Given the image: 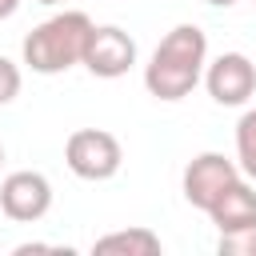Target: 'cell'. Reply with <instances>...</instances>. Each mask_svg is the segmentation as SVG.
Here are the masks:
<instances>
[{"label": "cell", "mask_w": 256, "mask_h": 256, "mask_svg": "<svg viewBox=\"0 0 256 256\" xmlns=\"http://www.w3.org/2000/svg\"><path fill=\"white\" fill-rule=\"evenodd\" d=\"M208 68V36L196 24H176L144 64V88L156 100H184Z\"/></svg>", "instance_id": "6da1fadb"}, {"label": "cell", "mask_w": 256, "mask_h": 256, "mask_svg": "<svg viewBox=\"0 0 256 256\" xmlns=\"http://www.w3.org/2000/svg\"><path fill=\"white\" fill-rule=\"evenodd\" d=\"M92 20L84 12H56L48 16L44 24H36L24 44H20V56L32 72L40 76H56V72H68L72 64H84V48L92 40Z\"/></svg>", "instance_id": "7a4b0ae2"}, {"label": "cell", "mask_w": 256, "mask_h": 256, "mask_svg": "<svg viewBox=\"0 0 256 256\" xmlns=\"http://www.w3.org/2000/svg\"><path fill=\"white\" fill-rule=\"evenodd\" d=\"M64 164L80 180H112L124 164V148L104 128H76L64 144Z\"/></svg>", "instance_id": "3957f363"}, {"label": "cell", "mask_w": 256, "mask_h": 256, "mask_svg": "<svg viewBox=\"0 0 256 256\" xmlns=\"http://www.w3.org/2000/svg\"><path fill=\"white\" fill-rule=\"evenodd\" d=\"M48 208H52V184H48L44 172L24 168V172H8L0 180V212L8 220L36 224V220L48 216Z\"/></svg>", "instance_id": "277c9868"}, {"label": "cell", "mask_w": 256, "mask_h": 256, "mask_svg": "<svg viewBox=\"0 0 256 256\" xmlns=\"http://www.w3.org/2000/svg\"><path fill=\"white\" fill-rule=\"evenodd\" d=\"M232 180H240V164L236 160H228L224 152H200L184 168V200L192 208L208 212Z\"/></svg>", "instance_id": "5b68a950"}, {"label": "cell", "mask_w": 256, "mask_h": 256, "mask_svg": "<svg viewBox=\"0 0 256 256\" xmlns=\"http://www.w3.org/2000/svg\"><path fill=\"white\" fill-rule=\"evenodd\" d=\"M204 88L216 104L224 108H240L252 100L256 92V64L244 52H224L204 68Z\"/></svg>", "instance_id": "8992f818"}, {"label": "cell", "mask_w": 256, "mask_h": 256, "mask_svg": "<svg viewBox=\"0 0 256 256\" xmlns=\"http://www.w3.org/2000/svg\"><path fill=\"white\" fill-rule=\"evenodd\" d=\"M132 64H136V40H132L124 28H116V24L92 28V40H88V48H84V68H88L92 76L116 80V76H124Z\"/></svg>", "instance_id": "52a82bcc"}, {"label": "cell", "mask_w": 256, "mask_h": 256, "mask_svg": "<svg viewBox=\"0 0 256 256\" xmlns=\"http://www.w3.org/2000/svg\"><path fill=\"white\" fill-rule=\"evenodd\" d=\"M208 216H212L216 232H232V228L256 224V188H252V180H244V176L232 180L220 192V200L208 208Z\"/></svg>", "instance_id": "ba28073f"}, {"label": "cell", "mask_w": 256, "mask_h": 256, "mask_svg": "<svg viewBox=\"0 0 256 256\" xmlns=\"http://www.w3.org/2000/svg\"><path fill=\"white\" fill-rule=\"evenodd\" d=\"M92 252H116V256H160L164 244L152 228H120L92 244Z\"/></svg>", "instance_id": "9c48e42d"}, {"label": "cell", "mask_w": 256, "mask_h": 256, "mask_svg": "<svg viewBox=\"0 0 256 256\" xmlns=\"http://www.w3.org/2000/svg\"><path fill=\"white\" fill-rule=\"evenodd\" d=\"M236 164L256 184V108H248L236 124Z\"/></svg>", "instance_id": "30bf717a"}, {"label": "cell", "mask_w": 256, "mask_h": 256, "mask_svg": "<svg viewBox=\"0 0 256 256\" xmlns=\"http://www.w3.org/2000/svg\"><path fill=\"white\" fill-rule=\"evenodd\" d=\"M216 248H220V256H256V224L220 232V244Z\"/></svg>", "instance_id": "8fae6325"}, {"label": "cell", "mask_w": 256, "mask_h": 256, "mask_svg": "<svg viewBox=\"0 0 256 256\" xmlns=\"http://www.w3.org/2000/svg\"><path fill=\"white\" fill-rule=\"evenodd\" d=\"M20 84H24L20 68H16L8 56H0V108H4V104H12V100L20 96Z\"/></svg>", "instance_id": "7c38bea8"}, {"label": "cell", "mask_w": 256, "mask_h": 256, "mask_svg": "<svg viewBox=\"0 0 256 256\" xmlns=\"http://www.w3.org/2000/svg\"><path fill=\"white\" fill-rule=\"evenodd\" d=\"M16 8H20V0H0V20L16 16Z\"/></svg>", "instance_id": "4fadbf2b"}, {"label": "cell", "mask_w": 256, "mask_h": 256, "mask_svg": "<svg viewBox=\"0 0 256 256\" xmlns=\"http://www.w3.org/2000/svg\"><path fill=\"white\" fill-rule=\"evenodd\" d=\"M204 4H212V8H232L236 0H204Z\"/></svg>", "instance_id": "5bb4252c"}, {"label": "cell", "mask_w": 256, "mask_h": 256, "mask_svg": "<svg viewBox=\"0 0 256 256\" xmlns=\"http://www.w3.org/2000/svg\"><path fill=\"white\" fill-rule=\"evenodd\" d=\"M36 4H64V0H36Z\"/></svg>", "instance_id": "9a60e30c"}, {"label": "cell", "mask_w": 256, "mask_h": 256, "mask_svg": "<svg viewBox=\"0 0 256 256\" xmlns=\"http://www.w3.org/2000/svg\"><path fill=\"white\" fill-rule=\"evenodd\" d=\"M0 168H4V144H0Z\"/></svg>", "instance_id": "2e32d148"}, {"label": "cell", "mask_w": 256, "mask_h": 256, "mask_svg": "<svg viewBox=\"0 0 256 256\" xmlns=\"http://www.w3.org/2000/svg\"><path fill=\"white\" fill-rule=\"evenodd\" d=\"M252 4H256V0H252Z\"/></svg>", "instance_id": "e0dca14e"}]
</instances>
